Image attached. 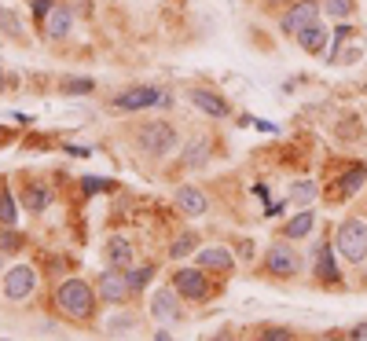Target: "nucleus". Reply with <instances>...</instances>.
Masks as SVG:
<instances>
[{"label":"nucleus","mask_w":367,"mask_h":341,"mask_svg":"<svg viewBox=\"0 0 367 341\" xmlns=\"http://www.w3.org/2000/svg\"><path fill=\"white\" fill-rule=\"evenodd\" d=\"M261 341H290V334H287V330H268Z\"/></svg>","instance_id":"obj_31"},{"label":"nucleus","mask_w":367,"mask_h":341,"mask_svg":"<svg viewBox=\"0 0 367 341\" xmlns=\"http://www.w3.org/2000/svg\"><path fill=\"white\" fill-rule=\"evenodd\" d=\"M45 30H48L52 40L55 37H67L70 33V8H52L48 18H45Z\"/></svg>","instance_id":"obj_15"},{"label":"nucleus","mask_w":367,"mask_h":341,"mask_svg":"<svg viewBox=\"0 0 367 341\" xmlns=\"http://www.w3.org/2000/svg\"><path fill=\"white\" fill-rule=\"evenodd\" d=\"M195 242H199V235H195V231H184V235H180L177 242L169 246V257H184V253H191V250H195Z\"/></svg>","instance_id":"obj_23"},{"label":"nucleus","mask_w":367,"mask_h":341,"mask_svg":"<svg viewBox=\"0 0 367 341\" xmlns=\"http://www.w3.org/2000/svg\"><path fill=\"white\" fill-rule=\"evenodd\" d=\"M33 11L48 18V11H52V0H33Z\"/></svg>","instance_id":"obj_30"},{"label":"nucleus","mask_w":367,"mask_h":341,"mask_svg":"<svg viewBox=\"0 0 367 341\" xmlns=\"http://www.w3.org/2000/svg\"><path fill=\"white\" fill-rule=\"evenodd\" d=\"M195 264H202V268H213V272H228L235 261H231V253L228 250H217V246H206V250H199V257H195Z\"/></svg>","instance_id":"obj_14"},{"label":"nucleus","mask_w":367,"mask_h":341,"mask_svg":"<svg viewBox=\"0 0 367 341\" xmlns=\"http://www.w3.org/2000/svg\"><path fill=\"white\" fill-rule=\"evenodd\" d=\"M312 228H316V217H312V209H301L297 217H294V220L283 228V235H290V239H305Z\"/></svg>","instance_id":"obj_18"},{"label":"nucleus","mask_w":367,"mask_h":341,"mask_svg":"<svg viewBox=\"0 0 367 341\" xmlns=\"http://www.w3.org/2000/svg\"><path fill=\"white\" fill-rule=\"evenodd\" d=\"M0 92H4V74H0Z\"/></svg>","instance_id":"obj_34"},{"label":"nucleus","mask_w":367,"mask_h":341,"mask_svg":"<svg viewBox=\"0 0 367 341\" xmlns=\"http://www.w3.org/2000/svg\"><path fill=\"white\" fill-rule=\"evenodd\" d=\"M363 180H367V165H353L349 173L341 177V195H345V199L356 195V191L363 187Z\"/></svg>","instance_id":"obj_19"},{"label":"nucleus","mask_w":367,"mask_h":341,"mask_svg":"<svg viewBox=\"0 0 367 341\" xmlns=\"http://www.w3.org/2000/svg\"><path fill=\"white\" fill-rule=\"evenodd\" d=\"M125 279H128V294H140V290H143L150 279H155V264H140V268H133V272H128Z\"/></svg>","instance_id":"obj_20"},{"label":"nucleus","mask_w":367,"mask_h":341,"mask_svg":"<svg viewBox=\"0 0 367 341\" xmlns=\"http://www.w3.org/2000/svg\"><path fill=\"white\" fill-rule=\"evenodd\" d=\"M316 279L338 283V268H334V257H331V246H319L316 250Z\"/></svg>","instance_id":"obj_16"},{"label":"nucleus","mask_w":367,"mask_h":341,"mask_svg":"<svg viewBox=\"0 0 367 341\" xmlns=\"http://www.w3.org/2000/svg\"><path fill=\"white\" fill-rule=\"evenodd\" d=\"M155 103H165V96L158 89H147V84H136V89H128L114 99L118 111H147V106H155Z\"/></svg>","instance_id":"obj_5"},{"label":"nucleus","mask_w":367,"mask_h":341,"mask_svg":"<svg viewBox=\"0 0 367 341\" xmlns=\"http://www.w3.org/2000/svg\"><path fill=\"white\" fill-rule=\"evenodd\" d=\"M48 202H52V195H48L45 187H30V191H26V206H30L33 213H40V209H45Z\"/></svg>","instance_id":"obj_24"},{"label":"nucleus","mask_w":367,"mask_h":341,"mask_svg":"<svg viewBox=\"0 0 367 341\" xmlns=\"http://www.w3.org/2000/svg\"><path fill=\"white\" fill-rule=\"evenodd\" d=\"M150 315L158 319V323H180V305H177V294L172 290H155L150 297Z\"/></svg>","instance_id":"obj_7"},{"label":"nucleus","mask_w":367,"mask_h":341,"mask_svg":"<svg viewBox=\"0 0 367 341\" xmlns=\"http://www.w3.org/2000/svg\"><path fill=\"white\" fill-rule=\"evenodd\" d=\"M316 15H319V8L312 4V0H301V4H294V8L283 15V33H301L305 26L316 23Z\"/></svg>","instance_id":"obj_9"},{"label":"nucleus","mask_w":367,"mask_h":341,"mask_svg":"<svg viewBox=\"0 0 367 341\" xmlns=\"http://www.w3.org/2000/svg\"><path fill=\"white\" fill-rule=\"evenodd\" d=\"M338 253L349 264H360L367 257V224L363 220H345L338 228Z\"/></svg>","instance_id":"obj_2"},{"label":"nucleus","mask_w":367,"mask_h":341,"mask_svg":"<svg viewBox=\"0 0 367 341\" xmlns=\"http://www.w3.org/2000/svg\"><path fill=\"white\" fill-rule=\"evenodd\" d=\"M191 103H195L202 114H209V118H228V114H231V106H228L221 96L206 92V89H191Z\"/></svg>","instance_id":"obj_11"},{"label":"nucleus","mask_w":367,"mask_h":341,"mask_svg":"<svg viewBox=\"0 0 367 341\" xmlns=\"http://www.w3.org/2000/svg\"><path fill=\"white\" fill-rule=\"evenodd\" d=\"M106 261H111L114 268H128V261H133V246H128L121 235L106 242Z\"/></svg>","instance_id":"obj_17"},{"label":"nucleus","mask_w":367,"mask_h":341,"mask_svg":"<svg viewBox=\"0 0 367 341\" xmlns=\"http://www.w3.org/2000/svg\"><path fill=\"white\" fill-rule=\"evenodd\" d=\"M18 220V209H15V202H11V191L8 187H0V224H15Z\"/></svg>","instance_id":"obj_21"},{"label":"nucleus","mask_w":367,"mask_h":341,"mask_svg":"<svg viewBox=\"0 0 367 341\" xmlns=\"http://www.w3.org/2000/svg\"><path fill=\"white\" fill-rule=\"evenodd\" d=\"M265 264H268V272L272 275H294L297 272V253L290 250V246H272L268 253H265Z\"/></svg>","instance_id":"obj_10"},{"label":"nucleus","mask_w":367,"mask_h":341,"mask_svg":"<svg viewBox=\"0 0 367 341\" xmlns=\"http://www.w3.org/2000/svg\"><path fill=\"white\" fill-rule=\"evenodd\" d=\"M177 206L187 213V217H202V213L209 209L206 195H202V191H195V187H177Z\"/></svg>","instance_id":"obj_13"},{"label":"nucleus","mask_w":367,"mask_h":341,"mask_svg":"<svg viewBox=\"0 0 367 341\" xmlns=\"http://www.w3.org/2000/svg\"><path fill=\"white\" fill-rule=\"evenodd\" d=\"M106 184L103 180H89V177H84V191H89V195H92V191H103Z\"/></svg>","instance_id":"obj_32"},{"label":"nucleus","mask_w":367,"mask_h":341,"mask_svg":"<svg viewBox=\"0 0 367 341\" xmlns=\"http://www.w3.org/2000/svg\"><path fill=\"white\" fill-rule=\"evenodd\" d=\"M55 301L59 308L74 315V319H84V315H92V305H96V290L89 283H81V279H67L59 290H55Z\"/></svg>","instance_id":"obj_1"},{"label":"nucleus","mask_w":367,"mask_h":341,"mask_svg":"<svg viewBox=\"0 0 367 341\" xmlns=\"http://www.w3.org/2000/svg\"><path fill=\"white\" fill-rule=\"evenodd\" d=\"M327 40H331V33L323 30L319 23H312V26H305V30L297 33V45L305 48V52H312V55H323V52H327Z\"/></svg>","instance_id":"obj_12"},{"label":"nucleus","mask_w":367,"mask_h":341,"mask_svg":"<svg viewBox=\"0 0 367 341\" xmlns=\"http://www.w3.org/2000/svg\"><path fill=\"white\" fill-rule=\"evenodd\" d=\"M184 162H187V165H202V162H206V143H202V140L191 143L187 155H184Z\"/></svg>","instance_id":"obj_27"},{"label":"nucleus","mask_w":367,"mask_h":341,"mask_svg":"<svg viewBox=\"0 0 367 341\" xmlns=\"http://www.w3.org/2000/svg\"><path fill=\"white\" fill-rule=\"evenodd\" d=\"M0 30L11 37H23V18H18L11 8H0Z\"/></svg>","instance_id":"obj_22"},{"label":"nucleus","mask_w":367,"mask_h":341,"mask_svg":"<svg viewBox=\"0 0 367 341\" xmlns=\"http://www.w3.org/2000/svg\"><path fill=\"white\" fill-rule=\"evenodd\" d=\"M172 286H177V294L191 297V301H202V297L209 294V286H206V275H202L199 268H180L177 275H172Z\"/></svg>","instance_id":"obj_6"},{"label":"nucleus","mask_w":367,"mask_h":341,"mask_svg":"<svg viewBox=\"0 0 367 341\" xmlns=\"http://www.w3.org/2000/svg\"><path fill=\"white\" fill-rule=\"evenodd\" d=\"M62 92H70V96L92 92V77H70V81H62Z\"/></svg>","instance_id":"obj_26"},{"label":"nucleus","mask_w":367,"mask_h":341,"mask_svg":"<svg viewBox=\"0 0 367 341\" xmlns=\"http://www.w3.org/2000/svg\"><path fill=\"white\" fill-rule=\"evenodd\" d=\"M96 294L103 297V301H121V297H128V279H125V272H121V268L103 272L99 283H96Z\"/></svg>","instance_id":"obj_8"},{"label":"nucleus","mask_w":367,"mask_h":341,"mask_svg":"<svg viewBox=\"0 0 367 341\" xmlns=\"http://www.w3.org/2000/svg\"><path fill=\"white\" fill-rule=\"evenodd\" d=\"M18 246H23V239H18L15 231H11V228L4 224V231H0V250L8 253V250H18Z\"/></svg>","instance_id":"obj_29"},{"label":"nucleus","mask_w":367,"mask_h":341,"mask_svg":"<svg viewBox=\"0 0 367 341\" xmlns=\"http://www.w3.org/2000/svg\"><path fill=\"white\" fill-rule=\"evenodd\" d=\"M0 264H4V250H0Z\"/></svg>","instance_id":"obj_35"},{"label":"nucleus","mask_w":367,"mask_h":341,"mask_svg":"<svg viewBox=\"0 0 367 341\" xmlns=\"http://www.w3.org/2000/svg\"><path fill=\"white\" fill-rule=\"evenodd\" d=\"M140 147L147 155H165V151L177 147V129L165 125V121H150V125L140 129Z\"/></svg>","instance_id":"obj_3"},{"label":"nucleus","mask_w":367,"mask_h":341,"mask_svg":"<svg viewBox=\"0 0 367 341\" xmlns=\"http://www.w3.org/2000/svg\"><path fill=\"white\" fill-rule=\"evenodd\" d=\"M316 199V184H297L294 191H290V202L294 206H309Z\"/></svg>","instance_id":"obj_25"},{"label":"nucleus","mask_w":367,"mask_h":341,"mask_svg":"<svg viewBox=\"0 0 367 341\" xmlns=\"http://www.w3.org/2000/svg\"><path fill=\"white\" fill-rule=\"evenodd\" d=\"M155 341H169V334H158V337H155Z\"/></svg>","instance_id":"obj_33"},{"label":"nucleus","mask_w":367,"mask_h":341,"mask_svg":"<svg viewBox=\"0 0 367 341\" xmlns=\"http://www.w3.org/2000/svg\"><path fill=\"white\" fill-rule=\"evenodd\" d=\"M37 290V272L30 264H15L8 275H4V297L8 301H23Z\"/></svg>","instance_id":"obj_4"},{"label":"nucleus","mask_w":367,"mask_h":341,"mask_svg":"<svg viewBox=\"0 0 367 341\" xmlns=\"http://www.w3.org/2000/svg\"><path fill=\"white\" fill-rule=\"evenodd\" d=\"M323 8H327L334 18H345V15L353 11V0H327V4H323Z\"/></svg>","instance_id":"obj_28"}]
</instances>
